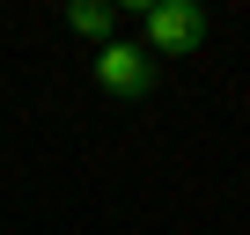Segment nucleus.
<instances>
[{
    "label": "nucleus",
    "mask_w": 250,
    "mask_h": 235,
    "mask_svg": "<svg viewBox=\"0 0 250 235\" xmlns=\"http://www.w3.org/2000/svg\"><path fill=\"white\" fill-rule=\"evenodd\" d=\"M66 22H74L81 37L110 44V30H118V8H110V0H66Z\"/></svg>",
    "instance_id": "7ed1b4c3"
},
{
    "label": "nucleus",
    "mask_w": 250,
    "mask_h": 235,
    "mask_svg": "<svg viewBox=\"0 0 250 235\" xmlns=\"http://www.w3.org/2000/svg\"><path fill=\"white\" fill-rule=\"evenodd\" d=\"M110 8H140V15H147V8H155V0H110Z\"/></svg>",
    "instance_id": "20e7f679"
},
{
    "label": "nucleus",
    "mask_w": 250,
    "mask_h": 235,
    "mask_svg": "<svg viewBox=\"0 0 250 235\" xmlns=\"http://www.w3.org/2000/svg\"><path fill=\"white\" fill-rule=\"evenodd\" d=\"M96 88H110L118 103H140V96L155 88V59H147L140 44H103V52H96Z\"/></svg>",
    "instance_id": "f03ea898"
},
{
    "label": "nucleus",
    "mask_w": 250,
    "mask_h": 235,
    "mask_svg": "<svg viewBox=\"0 0 250 235\" xmlns=\"http://www.w3.org/2000/svg\"><path fill=\"white\" fill-rule=\"evenodd\" d=\"M213 30V0H155L147 8V59H191Z\"/></svg>",
    "instance_id": "f257e3e1"
}]
</instances>
